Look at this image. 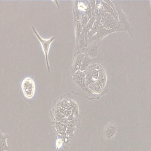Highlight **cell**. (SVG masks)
Listing matches in <instances>:
<instances>
[{
    "label": "cell",
    "instance_id": "1",
    "mask_svg": "<svg viewBox=\"0 0 151 151\" xmlns=\"http://www.w3.org/2000/svg\"><path fill=\"white\" fill-rule=\"evenodd\" d=\"M32 31L35 34V36L37 38L38 40L41 44L44 54H45V58L46 63L47 66L48 68V71L50 72V66H49L48 59V53H49V49H50L51 44L53 40L55 39V37H52L49 39H45L38 34L37 31L34 26H32Z\"/></svg>",
    "mask_w": 151,
    "mask_h": 151
},
{
    "label": "cell",
    "instance_id": "2",
    "mask_svg": "<svg viewBox=\"0 0 151 151\" xmlns=\"http://www.w3.org/2000/svg\"><path fill=\"white\" fill-rule=\"evenodd\" d=\"M21 87L24 97L28 99L33 98L36 91V85L33 78L31 77L24 78L22 82Z\"/></svg>",
    "mask_w": 151,
    "mask_h": 151
},
{
    "label": "cell",
    "instance_id": "3",
    "mask_svg": "<svg viewBox=\"0 0 151 151\" xmlns=\"http://www.w3.org/2000/svg\"><path fill=\"white\" fill-rule=\"evenodd\" d=\"M9 137L8 134H3L0 132V151H9V147L6 143V139Z\"/></svg>",
    "mask_w": 151,
    "mask_h": 151
},
{
    "label": "cell",
    "instance_id": "4",
    "mask_svg": "<svg viewBox=\"0 0 151 151\" xmlns=\"http://www.w3.org/2000/svg\"><path fill=\"white\" fill-rule=\"evenodd\" d=\"M63 145V140L60 139H58L56 140V145L57 149H56V151H58V149L61 147Z\"/></svg>",
    "mask_w": 151,
    "mask_h": 151
}]
</instances>
